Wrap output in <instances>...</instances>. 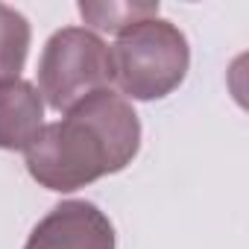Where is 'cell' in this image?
Segmentation results:
<instances>
[{"label": "cell", "mask_w": 249, "mask_h": 249, "mask_svg": "<svg viewBox=\"0 0 249 249\" xmlns=\"http://www.w3.org/2000/svg\"><path fill=\"white\" fill-rule=\"evenodd\" d=\"M138 150L141 120L132 103L106 88L76 103L62 120L44 123L24 159L41 188L71 194L129 167Z\"/></svg>", "instance_id": "obj_1"}, {"label": "cell", "mask_w": 249, "mask_h": 249, "mask_svg": "<svg viewBox=\"0 0 249 249\" xmlns=\"http://www.w3.org/2000/svg\"><path fill=\"white\" fill-rule=\"evenodd\" d=\"M111 82L120 97L161 100L173 94L191 68V47L185 33L167 18H147L123 30L108 47Z\"/></svg>", "instance_id": "obj_2"}, {"label": "cell", "mask_w": 249, "mask_h": 249, "mask_svg": "<svg viewBox=\"0 0 249 249\" xmlns=\"http://www.w3.org/2000/svg\"><path fill=\"white\" fill-rule=\"evenodd\" d=\"M111 88L108 44L85 27L56 30L38 59V94L56 111H71L85 97Z\"/></svg>", "instance_id": "obj_3"}, {"label": "cell", "mask_w": 249, "mask_h": 249, "mask_svg": "<svg viewBox=\"0 0 249 249\" xmlns=\"http://www.w3.org/2000/svg\"><path fill=\"white\" fill-rule=\"evenodd\" d=\"M24 249H117V234L94 202L68 199L36 223Z\"/></svg>", "instance_id": "obj_4"}, {"label": "cell", "mask_w": 249, "mask_h": 249, "mask_svg": "<svg viewBox=\"0 0 249 249\" xmlns=\"http://www.w3.org/2000/svg\"><path fill=\"white\" fill-rule=\"evenodd\" d=\"M44 129V100L27 79L0 82V150L27 153Z\"/></svg>", "instance_id": "obj_5"}, {"label": "cell", "mask_w": 249, "mask_h": 249, "mask_svg": "<svg viewBox=\"0 0 249 249\" xmlns=\"http://www.w3.org/2000/svg\"><path fill=\"white\" fill-rule=\"evenodd\" d=\"M79 15L85 18L91 33L120 36L138 21L159 18V3H153V0H82Z\"/></svg>", "instance_id": "obj_6"}, {"label": "cell", "mask_w": 249, "mask_h": 249, "mask_svg": "<svg viewBox=\"0 0 249 249\" xmlns=\"http://www.w3.org/2000/svg\"><path fill=\"white\" fill-rule=\"evenodd\" d=\"M30 41H33L30 21L18 9L0 3V82L21 79Z\"/></svg>", "instance_id": "obj_7"}]
</instances>
